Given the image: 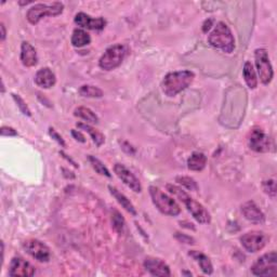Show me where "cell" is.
Wrapping results in <instances>:
<instances>
[{
    "instance_id": "cell-15",
    "label": "cell",
    "mask_w": 277,
    "mask_h": 277,
    "mask_svg": "<svg viewBox=\"0 0 277 277\" xmlns=\"http://www.w3.org/2000/svg\"><path fill=\"white\" fill-rule=\"evenodd\" d=\"M145 270L153 276H170V267L165 261L157 258H146L143 263Z\"/></svg>"
},
{
    "instance_id": "cell-8",
    "label": "cell",
    "mask_w": 277,
    "mask_h": 277,
    "mask_svg": "<svg viewBox=\"0 0 277 277\" xmlns=\"http://www.w3.org/2000/svg\"><path fill=\"white\" fill-rule=\"evenodd\" d=\"M255 60L261 82L263 84H268L273 79L274 71L267 51L263 48L257 49L255 51Z\"/></svg>"
},
{
    "instance_id": "cell-20",
    "label": "cell",
    "mask_w": 277,
    "mask_h": 277,
    "mask_svg": "<svg viewBox=\"0 0 277 277\" xmlns=\"http://www.w3.org/2000/svg\"><path fill=\"white\" fill-rule=\"evenodd\" d=\"M109 190H110V192H111V194L114 196V198L116 199V201L118 202V204L121 205V207L124 208L125 210H127L130 214L136 215L135 208H134V206L132 205V203L129 201L127 196H125L124 194L120 193V192H119L116 188H114V187H112V186L109 187Z\"/></svg>"
},
{
    "instance_id": "cell-24",
    "label": "cell",
    "mask_w": 277,
    "mask_h": 277,
    "mask_svg": "<svg viewBox=\"0 0 277 277\" xmlns=\"http://www.w3.org/2000/svg\"><path fill=\"white\" fill-rule=\"evenodd\" d=\"M74 115L77 117L83 119L84 121L91 122V124H98L99 122L98 115L95 112H92L90 109H88V107H84V106L77 107L74 112Z\"/></svg>"
},
{
    "instance_id": "cell-10",
    "label": "cell",
    "mask_w": 277,
    "mask_h": 277,
    "mask_svg": "<svg viewBox=\"0 0 277 277\" xmlns=\"http://www.w3.org/2000/svg\"><path fill=\"white\" fill-rule=\"evenodd\" d=\"M248 144L257 153H266L271 150V138L259 127L251 129L248 134Z\"/></svg>"
},
{
    "instance_id": "cell-25",
    "label": "cell",
    "mask_w": 277,
    "mask_h": 277,
    "mask_svg": "<svg viewBox=\"0 0 277 277\" xmlns=\"http://www.w3.org/2000/svg\"><path fill=\"white\" fill-rule=\"evenodd\" d=\"M76 126L78 127L79 129L84 130V131L88 132L90 134L92 140H94V142L97 144V146H101L104 143V141H105L104 135L101 132L97 131L95 128H92L91 126H89L87 124H83V122H78V124H77Z\"/></svg>"
},
{
    "instance_id": "cell-7",
    "label": "cell",
    "mask_w": 277,
    "mask_h": 277,
    "mask_svg": "<svg viewBox=\"0 0 277 277\" xmlns=\"http://www.w3.org/2000/svg\"><path fill=\"white\" fill-rule=\"evenodd\" d=\"M251 272L256 276L277 275V255L275 251L265 253L260 257L251 266Z\"/></svg>"
},
{
    "instance_id": "cell-27",
    "label": "cell",
    "mask_w": 277,
    "mask_h": 277,
    "mask_svg": "<svg viewBox=\"0 0 277 277\" xmlns=\"http://www.w3.org/2000/svg\"><path fill=\"white\" fill-rule=\"evenodd\" d=\"M88 159H89V161H90L91 166L94 167V169H95V170H96L99 174L105 175V176H107V178H111L112 174H111L110 170L106 168V166H104V164L102 163L101 160L98 159V158L95 157V156H92V155H89V156H88Z\"/></svg>"
},
{
    "instance_id": "cell-2",
    "label": "cell",
    "mask_w": 277,
    "mask_h": 277,
    "mask_svg": "<svg viewBox=\"0 0 277 277\" xmlns=\"http://www.w3.org/2000/svg\"><path fill=\"white\" fill-rule=\"evenodd\" d=\"M167 190L171 194L178 197L180 201L187 206V209L193 215V218L201 224H208L211 221L210 213L207 211L206 208L201 204L196 202L195 199L192 198L186 191H183L181 188L173 186V184H167Z\"/></svg>"
},
{
    "instance_id": "cell-28",
    "label": "cell",
    "mask_w": 277,
    "mask_h": 277,
    "mask_svg": "<svg viewBox=\"0 0 277 277\" xmlns=\"http://www.w3.org/2000/svg\"><path fill=\"white\" fill-rule=\"evenodd\" d=\"M112 224H113L114 229L116 230L117 233H119V234L124 233L126 222H125L124 217H122L120 212H118L117 210H114L112 213Z\"/></svg>"
},
{
    "instance_id": "cell-1",
    "label": "cell",
    "mask_w": 277,
    "mask_h": 277,
    "mask_svg": "<svg viewBox=\"0 0 277 277\" xmlns=\"http://www.w3.org/2000/svg\"><path fill=\"white\" fill-rule=\"evenodd\" d=\"M195 74L191 71H178L167 74L161 81V90L168 97H174L193 82Z\"/></svg>"
},
{
    "instance_id": "cell-32",
    "label": "cell",
    "mask_w": 277,
    "mask_h": 277,
    "mask_svg": "<svg viewBox=\"0 0 277 277\" xmlns=\"http://www.w3.org/2000/svg\"><path fill=\"white\" fill-rule=\"evenodd\" d=\"M49 134H50V136H51L52 138H55V140H56L61 146H63V148H65L66 143H65V141H64V138H63L62 136H61V135L56 131L55 129H53V128H49Z\"/></svg>"
},
{
    "instance_id": "cell-17",
    "label": "cell",
    "mask_w": 277,
    "mask_h": 277,
    "mask_svg": "<svg viewBox=\"0 0 277 277\" xmlns=\"http://www.w3.org/2000/svg\"><path fill=\"white\" fill-rule=\"evenodd\" d=\"M56 82H57L56 74L53 73L49 67L40 68L35 75V83L40 88L50 89L55 86Z\"/></svg>"
},
{
    "instance_id": "cell-6",
    "label": "cell",
    "mask_w": 277,
    "mask_h": 277,
    "mask_svg": "<svg viewBox=\"0 0 277 277\" xmlns=\"http://www.w3.org/2000/svg\"><path fill=\"white\" fill-rule=\"evenodd\" d=\"M64 10V5L62 3H52V4H37L33 6L27 11L26 19L30 24H37L44 17H57Z\"/></svg>"
},
{
    "instance_id": "cell-4",
    "label": "cell",
    "mask_w": 277,
    "mask_h": 277,
    "mask_svg": "<svg viewBox=\"0 0 277 277\" xmlns=\"http://www.w3.org/2000/svg\"><path fill=\"white\" fill-rule=\"evenodd\" d=\"M150 195L152 197L153 204L155 205V207L161 213L171 215V217L180 214L181 208L178 203L158 188L150 187Z\"/></svg>"
},
{
    "instance_id": "cell-14",
    "label": "cell",
    "mask_w": 277,
    "mask_h": 277,
    "mask_svg": "<svg viewBox=\"0 0 277 277\" xmlns=\"http://www.w3.org/2000/svg\"><path fill=\"white\" fill-rule=\"evenodd\" d=\"M74 21L78 26L92 30H102L106 25V21L103 18H91L83 12L77 13Z\"/></svg>"
},
{
    "instance_id": "cell-18",
    "label": "cell",
    "mask_w": 277,
    "mask_h": 277,
    "mask_svg": "<svg viewBox=\"0 0 277 277\" xmlns=\"http://www.w3.org/2000/svg\"><path fill=\"white\" fill-rule=\"evenodd\" d=\"M21 61L26 67H33L37 64V51L32 44L27 41H23L21 45Z\"/></svg>"
},
{
    "instance_id": "cell-5",
    "label": "cell",
    "mask_w": 277,
    "mask_h": 277,
    "mask_svg": "<svg viewBox=\"0 0 277 277\" xmlns=\"http://www.w3.org/2000/svg\"><path fill=\"white\" fill-rule=\"evenodd\" d=\"M127 53V45L121 43L113 44L110 48H107L102 57L100 58L99 66L104 69V71H113V69L117 68L122 63Z\"/></svg>"
},
{
    "instance_id": "cell-3",
    "label": "cell",
    "mask_w": 277,
    "mask_h": 277,
    "mask_svg": "<svg viewBox=\"0 0 277 277\" xmlns=\"http://www.w3.org/2000/svg\"><path fill=\"white\" fill-rule=\"evenodd\" d=\"M208 42L214 49L232 53L235 49V39L232 30L224 22H219L208 37Z\"/></svg>"
},
{
    "instance_id": "cell-36",
    "label": "cell",
    "mask_w": 277,
    "mask_h": 277,
    "mask_svg": "<svg viewBox=\"0 0 277 277\" xmlns=\"http://www.w3.org/2000/svg\"><path fill=\"white\" fill-rule=\"evenodd\" d=\"M212 20H207V21H205V23H204V25H203V32L204 33H207L208 32V30H209L210 28H211V26H212Z\"/></svg>"
},
{
    "instance_id": "cell-35",
    "label": "cell",
    "mask_w": 277,
    "mask_h": 277,
    "mask_svg": "<svg viewBox=\"0 0 277 277\" xmlns=\"http://www.w3.org/2000/svg\"><path fill=\"white\" fill-rule=\"evenodd\" d=\"M72 135L76 141L81 142V143L86 142V137H84V135L80 131H78V130H72Z\"/></svg>"
},
{
    "instance_id": "cell-11",
    "label": "cell",
    "mask_w": 277,
    "mask_h": 277,
    "mask_svg": "<svg viewBox=\"0 0 277 277\" xmlns=\"http://www.w3.org/2000/svg\"><path fill=\"white\" fill-rule=\"evenodd\" d=\"M23 248L39 262H48L51 258V252L49 247L42 242L38 240H28L23 243Z\"/></svg>"
},
{
    "instance_id": "cell-13",
    "label": "cell",
    "mask_w": 277,
    "mask_h": 277,
    "mask_svg": "<svg viewBox=\"0 0 277 277\" xmlns=\"http://www.w3.org/2000/svg\"><path fill=\"white\" fill-rule=\"evenodd\" d=\"M35 267L30 264L28 261L24 260L20 257H14L11 260L10 267H9V275L10 276H23V277H30L35 275Z\"/></svg>"
},
{
    "instance_id": "cell-9",
    "label": "cell",
    "mask_w": 277,
    "mask_h": 277,
    "mask_svg": "<svg viewBox=\"0 0 277 277\" xmlns=\"http://www.w3.org/2000/svg\"><path fill=\"white\" fill-rule=\"evenodd\" d=\"M268 242V236L259 230H252L244 234L241 237V243L243 247L248 252H258L262 250Z\"/></svg>"
},
{
    "instance_id": "cell-22",
    "label": "cell",
    "mask_w": 277,
    "mask_h": 277,
    "mask_svg": "<svg viewBox=\"0 0 277 277\" xmlns=\"http://www.w3.org/2000/svg\"><path fill=\"white\" fill-rule=\"evenodd\" d=\"M71 41H72V44L74 45V47L81 48L91 42V37L86 32V30L80 29V28H76L73 32Z\"/></svg>"
},
{
    "instance_id": "cell-21",
    "label": "cell",
    "mask_w": 277,
    "mask_h": 277,
    "mask_svg": "<svg viewBox=\"0 0 277 277\" xmlns=\"http://www.w3.org/2000/svg\"><path fill=\"white\" fill-rule=\"evenodd\" d=\"M207 157L201 152H194L188 159V167L192 171H202L206 167Z\"/></svg>"
},
{
    "instance_id": "cell-29",
    "label": "cell",
    "mask_w": 277,
    "mask_h": 277,
    "mask_svg": "<svg viewBox=\"0 0 277 277\" xmlns=\"http://www.w3.org/2000/svg\"><path fill=\"white\" fill-rule=\"evenodd\" d=\"M175 181L189 191H193V192L198 191L197 182L193 178H191V176H176Z\"/></svg>"
},
{
    "instance_id": "cell-12",
    "label": "cell",
    "mask_w": 277,
    "mask_h": 277,
    "mask_svg": "<svg viewBox=\"0 0 277 277\" xmlns=\"http://www.w3.org/2000/svg\"><path fill=\"white\" fill-rule=\"evenodd\" d=\"M114 172L116 173L118 178L124 182V184L131 189L135 193H141L142 192V186L140 181L136 179V176L129 170V169L122 164H115L114 166Z\"/></svg>"
},
{
    "instance_id": "cell-30",
    "label": "cell",
    "mask_w": 277,
    "mask_h": 277,
    "mask_svg": "<svg viewBox=\"0 0 277 277\" xmlns=\"http://www.w3.org/2000/svg\"><path fill=\"white\" fill-rule=\"evenodd\" d=\"M12 98H13V100L15 101V103H17L18 107H19L20 111H21V113H22L23 115H25V116H28V117L32 116V112H30L29 107L27 106V104L25 103L24 100H23L20 96L14 95V94L12 95Z\"/></svg>"
},
{
    "instance_id": "cell-23",
    "label": "cell",
    "mask_w": 277,
    "mask_h": 277,
    "mask_svg": "<svg viewBox=\"0 0 277 277\" xmlns=\"http://www.w3.org/2000/svg\"><path fill=\"white\" fill-rule=\"evenodd\" d=\"M243 74H244V78L247 86L250 89H256L258 87V78L256 75V71L253 68L252 64L250 62H246L243 68Z\"/></svg>"
},
{
    "instance_id": "cell-34",
    "label": "cell",
    "mask_w": 277,
    "mask_h": 277,
    "mask_svg": "<svg viewBox=\"0 0 277 277\" xmlns=\"http://www.w3.org/2000/svg\"><path fill=\"white\" fill-rule=\"evenodd\" d=\"M2 135L3 136H15V135H18V132L11 127L4 126L2 128Z\"/></svg>"
},
{
    "instance_id": "cell-26",
    "label": "cell",
    "mask_w": 277,
    "mask_h": 277,
    "mask_svg": "<svg viewBox=\"0 0 277 277\" xmlns=\"http://www.w3.org/2000/svg\"><path fill=\"white\" fill-rule=\"evenodd\" d=\"M79 94L84 98L99 99L103 97V91L99 87L91 86V84H83V86H81L79 89Z\"/></svg>"
},
{
    "instance_id": "cell-31",
    "label": "cell",
    "mask_w": 277,
    "mask_h": 277,
    "mask_svg": "<svg viewBox=\"0 0 277 277\" xmlns=\"http://www.w3.org/2000/svg\"><path fill=\"white\" fill-rule=\"evenodd\" d=\"M263 190L267 195H270L272 197L276 196V183L275 180H267L263 182Z\"/></svg>"
},
{
    "instance_id": "cell-33",
    "label": "cell",
    "mask_w": 277,
    "mask_h": 277,
    "mask_svg": "<svg viewBox=\"0 0 277 277\" xmlns=\"http://www.w3.org/2000/svg\"><path fill=\"white\" fill-rule=\"evenodd\" d=\"M175 238L178 240L179 242L181 243H184V244H190V245H193L195 243V241L192 238L191 236H188V235H184V234H180V233H175Z\"/></svg>"
},
{
    "instance_id": "cell-16",
    "label": "cell",
    "mask_w": 277,
    "mask_h": 277,
    "mask_svg": "<svg viewBox=\"0 0 277 277\" xmlns=\"http://www.w3.org/2000/svg\"><path fill=\"white\" fill-rule=\"evenodd\" d=\"M242 212L244 217L253 223H263L265 221V215L262 210L257 206L255 202H247L242 206Z\"/></svg>"
},
{
    "instance_id": "cell-37",
    "label": "cell",
    "mask_w": 277,
    "mask_h": 277,
    "mask_svg": "<svg viewBox=\"0 0 277 277\" xmlns=\"http://www.w3.org/2000/svg\"><path fill=\"white\" fill-rule=\"evenodd\" d=\"M0 30H2V41H4L6 39V36H7V30H6L4 23L0 24Z\"/></svg>"
},
{
    "instance_id": "cell-19",
    "label": "cell",
    "mask_w": 277,
    "mask_h": 277,
    "mask_svg": "<svg viewBox=\"0 0 277 277\" xmlns=\"http://www.w3.org/2000/svg\"><path fill=\"white\" fill-rule=\"evenodd\" d=\"M189 255L193 258L196 262L198 263L199 267L202 268V271L207 274V275H211L212 272H213V266H212V263L210 259L208 258L205 253L201 252V251H197V250H191L189 252Z\"/></svg>"
}]
</instances>
